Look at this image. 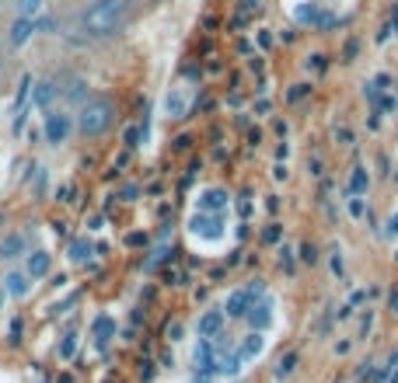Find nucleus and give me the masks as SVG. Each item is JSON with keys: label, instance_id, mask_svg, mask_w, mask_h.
<instances>
[{"label": "nucleus", "instance_id": "f257e3e1", "mask_svg": "<svg viewBox=\"0 0 398 383\" xmlns=\"http://www.w3.org/2000/svg\"><path fill=\"white\" fill-rule=\"evenodd\" d=\"M189 244L203 254H221L231 237H234V206H231V195L217 185L196 192V202H192V213H189Z\"/></svg>", "mask_w": 398, "mask_h": 383}, {"label": "nucleus", "instance_id": "7ed1b4c3", "mask_svg": "<svg viewBox=\"0 0 398 383\" xmlns=\"http://www.w3.org/2000/svg\"><path fill=\"white\" fill-rule=\"evenodd\" d=\"M74 126H77V133H81V136H88V140L105 136V133L116 126V101H112V98H105V95H91V98L77 108Z\"/></svg>", "mask_w": 398, "mask_h": 383}, {"label": "nucleus", "instance_id": "f03ea898", "mask_svg": "<svg viewBox=\"0 0 398 383\" xmlns=\"http://www.w3.org/2000/svg\"><path fill=\"white\" fill-rule=\"evenodd\" d=\"M136 4L140 0H91V4L81 8V15L74 22V32L81 39H88V42L112 39L116 32H122L133 22Z\"/></svg>", "mask_w": 398, "mask_h": 383}]
</instances>
